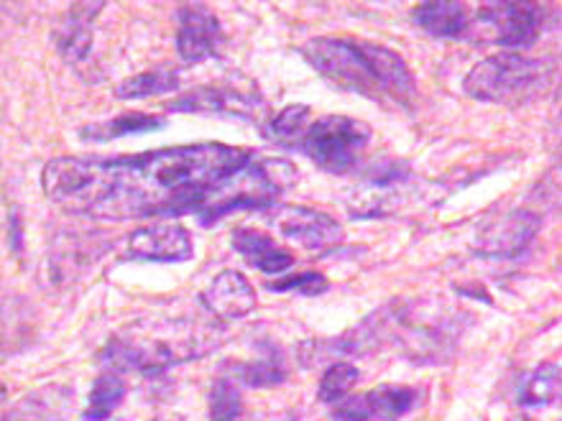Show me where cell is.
Returning <instances> with one entry per match:
<instances>
[{
  "label": "cell",
  "mask_w": 562,
  "mask_h": 421,
  "mask_svg": "<svg viewBox=\"0 0 562 421\" xmlns=\"http://www.w3.org/2000/svg\"><path fill=\"white\" fill-rule=\"evenodd\" d=\"M8 230H11V246H13V251H19V248H21V238H19L21 223H19V215H15V209H11V217H8Z\"/></svg>",
  "instance_id": "obj_29"
},
{
  "label": "cell",
  "mask_w": 562,
  "mask_h": 421,
  "mask_svg": "<svg viewBox=\"0 0 562 421\" xmlns=\"http://www.w3.org/2000/svg\"><path fill=\"white\" fill-rule=\"evenodd\" d=\"M369 140L371 130L361 121L348 115H325L310 123L307 134L300 140V151L307 153L319 169L346 174L361 161Z\"/></svg>",
  "instance_id": "obj_6"
},
{
  "label": "cell",
  "mask_w": 562,
  "mask_h": 421,
  "mask_svg": "<svg viewBox=\"0 0 562 421\" xmlns=\"http://www.w3.org/2000/svg\"><path fill=\"white\" fill-rule=\"evenodd\" d=\"M236 373H238V378L251 388H271V386L284 384V378H286L284 357H281V350L274 345H269L267 350H263L259 361L238 365Z\"/></svg>",
  "instance_id": "obj_23"
},
{
  "label": "cell",
  "mask_w": 562,
  "mask_h": 421,
  "mask_svg": "<svg viewBox=\"0 0 562 421\" xmlns=\"http://www.w3.org/2000/svg\"><path fill=\"white\" fill-rule=\"evenodd\" d=\"M540 230V217L532 209H512L481 230L475 240V253L488 259H514L525 253Z\"/></svg>",
  "instance_id": "obj_9"
},
{
  "label": "cell",
  "mask_w": 562,
  "mask_h": 421,
  "mask_svg": "<svg viewBox=\"0 0 562 421\" xmlns=\"http://www.w3.org/2000/svg\"><path fill=\"white\" fill-rule=\"evenodd\" d=\"M126 399V384L119 373H100L90 388V403L82 411L85 421H105Z\"/></svg>",
  "instance_id": "obj_22"
},
{
  "label": "cell",
  "mask_w": 562,
  "mask_h": 421,
  "mask_svg": "<svg viewBox=\"0 0 562 421\" xmlns=\"http://www.w3.org/2000/svg\"><path fill=\"white\" fill-rule=\"evenodd\" d=\"M417 403V391L409 386H379L369 394L353 396L333 409L338 421H394L409 414Z\"/></svg>",
  "instance_id": "obj_12"
},
{
  "label": "cell",
  "mask_w": 562,
  "mask_h": 421,
  "mask_svg": "<svg viewBox=\"0 0 562 421\" xmlns=\"http://www.w3.org/2000/svg\"><path fill=\"white\" fill-rule=\"evenodd\" d=\"M233 248L263 274H284L294 266L292 251L281 248L274 238L256 228H238L233 232Z\"/></svg>",
  "instance_id": "obj_16"
},
{
  "label": "cell",
  "mask_w": 562,
  "mask_h": 421,
  "mask_svg": "<svg viewBox=\"0 0 562 421\" xmlns=\"http://www.w3.org/2000/svg\"><path fill=\"white\" fill-rule=\"evenodd\" d=\"M269 292H300L317 296L327 292V278L323 274H315V271H304V274H296L292 278L274 281V284H269Z\"/></svg>",
  "instance_id": "obj_27"
},
{
  "label": "cell",
  "mask_w": 562,
  "mask_h": 421,
  "mask_svg": "<svg viewBox=\"0 0 562 421\" xmlns=\"http://www.w3.org/2000/svg\"><path fill=\"white\" fill-rule=\"evenodd\" d=\"M307 118H310L307 105H289L281 113H277L267 126H263V136L271 138L279 146L300 148V140L310 128Z\"/></svg>",
  "instance_id": "obj_24"
},
{
  "label": "cell",
  "mask_w": 562,
  "mask_h": 421,
  "mask_svg": "<svg viewBox=\"0 0 562 421\" xmlns=\"http://www.w3.org/2000/svg\"><path fill=\"white\" fill-rule=\"evenodd\" d=\"M164 126H167V121H164L161 115L126 113V115H119V118H113V121L85 126L80 130V136L88 138V140H95V144H105V140H115V138H123V136L151 134V130H159Z\"/></svg>",
  "instance_id": "obj_19"
},
{
  "label": "cell",
  "mask_w": 562,
  "mask_h": 421,
  "mask_svg": "<svg viewBox=\"0 0 562 421\" xmlns=\"http://www.w3.org/2000/svg\"><path fill=\"white\" fill-rule=\"evenodd\" d=\"M263 103L261 98L248 95L236 88H225V84H205V88H194L187 95L167 103L171 113H223L236 115V118H254Z\"/></svg>",
  "instance_id": "obj_14"
},
{
  "label": "cell",
  "mask_w": 562,
  "mask_h": 421,
  "mask_svg": "<svg viewBox=\"0 0 562 421\" xmlns=\"http://www.w3.org/2000/svg\"><path fill=\"white\" fill-rule=\"evenodd\" d=\"M225 338V325L217 319L144 317L121 327L100 357L119 371L159 373L213 353Z\"/></svg>",
  "instance_id": "obj_3"
},
{
  "label": "cell",
  "mask_w": 562,
  "mask_h": 421,
  "mask_svg": "<svg viewBox=\"0 0 562 421\" xmlns=\"http://www.w3.org/2000/svg\"><path fill=\"white\" fill-rule=\"evenodd\" d=\"M417 26H422L427 34L440 38H460L465 36L471 19L463 3H452V0H432V3H422L412 11Z\"/></svg>",
  "instance_id": "obj_17"
},
{
  "label": "cell",
  "mask_w": 562,
  "mask_h": 421,
  "mask_svg": "<svg viewBox=\"0 0 562 421\" xmlns=\"http://www.w3.org/2000/svg\"><path fill=\"white\" fill-rule=\"evenodd\" d=\"M103 8V3H77L61 15L57 31H54V42H57L61 57L72 67L88 61L92 46V23H95V15Z\"/></svg>",
  "instance_id": "obj_15"
},
{
  "label": "cell",
  "mask_w": 562,
  "mask_h": 421,
  "mask_svg": "<svg viewBox=\"0 0 562 421\" xmlns=\"http://www.w3.org/2000/svg\"><path fill=\"white\" fill-rule=\"evenodd\" d=\"M562 391V373L558 365L542 363L540 368H535L525 378V384L519 388V403L527 409H542L550 407L552 401H558Z\"/></svg>",
  "instance_id": "obj_20"
},
{
  "label": "cell",
  "mask_w": 562,
  "mask_h": 421,
  "mask_svg": "<svg viewBox=\"0 0 562 421\" xmlns=\"http://www.w3.org/2000/svg\"><path fill=\"white\" fill-rule=\"evenodd\" d=\"M407 177H409V169L404 167L402 161H386V163H376V167L369 171V184L371 186H392Z\"/></svg>",
  "instance_id": "obj_28"
},
{
  "label": "cell",
  "mask_w": 562,
  "mask_h": 421,
  "mask_svg": "<svg viewBox=\"0 0 562 421\" xmlns=\"http://www.w3.org/2000/svg\"><path fill=\"white\" fill-rule=\"evenodd\" d=\"M69 403H72V388L49 386L15 403L3 421H61Z\"/></svg>",
  "instance_id": "obj_18"
},
{
  "label": "cell",
  "mask_w": 562,
  "mask_h": 421,
  "mask_svg": "<svg viewBox=\"0 0 562 421\" xmlns=\"http://www.w3.org/2000/svg\"><path fill=\"white\" fill-rule=\"evenodd\" d=\"M552 67L544 59H529L517 52L483 59L465 75L463 88L481 103H527L550 84Z\"/></svg>",
  "instance_id": "obj_5"
},
{
  "label": "cell",
  "mask_w": 562,
  "mask_h": 421,
  "mask_svg": "<svg viewBox=\"0 0 562 421\" xmlns=\"http://www.w3.org/2000/svg\"><path fill=\"white\" fill-rule=\"evenodd\" d=\"M223 44V26L207 5H182L177 11V52L187 65L215 57Z\"/></svg>",
  "instance_id": "obj_10"
},
{
  "label": "cell",
  "mask_w": 562,
  "mask_h": 421,
  "mask_svg": "<svg viewBox=\"0 0 562 421\" xmlns=\"http://www.w3.org/2000/svg\"><path fill=\"white\" fill-rule=\"evenodd\" d=\"M200 301L205 311L217 322L228 325L236 319L251 315L256 309V292L240 271H221L205 292L200 294Z\"/></svg>",
  "instance_id": "obj_13"
},
{
  "label": "cell",
  "mask_w": 562,
  "mask_h": 421,
  "mask_svg": "<svg viewBox=\"0 0 562 421\" xmlns=\"http://www.w3.org/2000/svg\"><path fill=\"white\" fill-rule=\"evenodd\" d=\"M479 21L502 46H529L542 34L544 8L537 3H494L483 5Z\"/></svg>",
  "instance_id": "obj_8"
},
{
  "label": "cell",
  "mask_w": 562,
  "mask_h": 421,
  "mask_svg": "<svg viewBox=\"0 0 562 421\" xmlns=\"http://www.w3.org/2000/svg\"><path fill=\"white\" fill-rule=\"evenodd\" d=\"M274 228L304 251H333L342 243V228L333 215L302 205H284L271 215Z\"/></svg>",
  "instance_id": "obj_7"
},
{
  "label": "cell",
  "mask_w": 562,
  "mask_h": 421,
  "mask_svg": "<svg viewBox=\"0 0 562 421\" xmlns=\"http://www.w3.org/2000/svg\"><path fill=\"white\" fill-rule=\"evenodd\" d=\"M164 421H179V419H164Z\"/></svg>",
  "instance_id": "obj_31"
},
{
  "label": "cell",
  "mask_w": 562,
  "mask_h": 421,
  "mask_svg": "<svg viewBox=\"0 0 562 421\" xmlns=\"http://www.w3.org/2000/svg\"><path fill=\"white\" fill-rule=\"evenodd\" d=\"M179 72L171 67H159L151 69V72H140L136 77H128L123 80L119 88H115V95L121 100H144V98H156L167 95V92L179 90Z\"/></svg>",
  "instance_id": "obj_21"
},
{
  "label": "cell",
  "mask_w": 562,
  "mask_h": 421,
  "mask_svg": "<svg viewBox=\"0 0 562 421\" xmlns=\"http://www.w3.org/2000/svg\"><path fill=\"white\" fill-rule=\"evenodd\" d=\"M254 159L228 144H192L119 159L61 156L42 171L46 197L75 215L98 220L198 215L207 192Z\"/></svg>",
  "instance_id": "obj_1"
},
{
  "label": "cell",
  "mask_w": 562,
  "mask_h": 421,
  "mask_svg": "<svg viewBox=\"0 0 562 421\" xmlns=\"http://www.w3.org/2000/svg\"><path fill=\"white\" fill-rule=\"evenodd\" d=\"M555 126L562 130V84H560V92H558V118H555Z\"/></svg>",
  "instance_id": "obj_30"
},
{
  "label": "cell",
  "mask_w": 562,
  "mask_h": 421,
  "mask_svg": "<svg viewBox=\"0 0 562 421\" xmlns=\"http://www.w3.org/2000/svg\"><path fill=\"white\" fill-rule=\"evenodd\" d=\"M244 399L231 378H217L210 388V421H240Z\"/></svg>",
  "instance_id": "obj_26"
},
{
  "label": "cell",
  "mask_w": 562,
  "mask_h": 421,
  "mask_svg": "<svg viewBox=\"0 0 562 421\" xmlns=\"http://www.w3.org/2000/svg\"><path fill=\"white\" fill-rule=\"evenodd\" d=\"M296 179L292 163L279 159L248 161L244 167L221 179L207 192L205 202L198 209V220L202 225H215L221 217L236 209H259L277 205L281 192Z\"/></svg>",
  "instance_id": "obj_4"
},
{
  "label": "cell",
  "mask_w": 562,
  "mask_h": 421,
  "mask_svg": "<svg viewBox=\"0 0 562 421\" xmlns=\"http://www.w3.org/2000/svg\"><path fill=\"white\" fill-rule=\"evenodd\" d=\"M300 52L325 80L358 95L407 105L417 92L415 75L402 54L376 42L317 36L310 38Z\"/></svg>",
  "instance_id": "obj_2"
},
{
  "label": "cell",
  "mask_w": 562,
  "mask_h": 421,
  "mask_svg": "<svg viewBox=\"0 0 562 421\" xmlns=\"http://www.w3.org/2000/svg\"><path fill=\"white\" fill-rule=\"evenodd\" d=\"M358 378H361V373H358V368H353L350 363H333L330 368L325 371V376L319 378V401L330 403V407L333 403H342L350 394V388L358 384Z\"/></svg>",
  "instance_id": "obj_25"
},
{
  "label": "cell",
  "mask_w": 562,
  "mask_h": 421,
  "mask_svg": "<svg viewBox=\"0 0 562 421\" xmlns=\"http://www.w3.org/2000/svg\"><path fill=\"white\" fill-rule=\"evenodd\" d=\"M194 253L192 236L182 225H148L131 232L126 243L128 261H151V263H182L190 261Z\"/></svg>",
  "instance_id": "obj_11"
}]
</instances>
